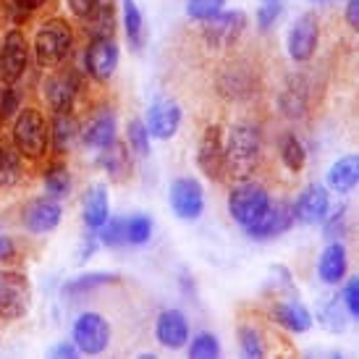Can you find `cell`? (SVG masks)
Segmentation results:
<instances>
[{
    "mask_svg": "<svg viewBox=\"0 0 359 359\" xmlns=\"http://www.w3.org/2000/svg\"><path fill=\"white\" fill-rule=\"evenodd\" d=\"M262 152V134L255 123H233L223 140V170L233 181H247L255 173Z\"/></svg>",
    "mask_w": 359,
    "mask_h": 359,
    "instance_id": "1",
    "label": "cell"
},
{
    "mask_svg": "<svg viewBox=\"0 0 359 359\" xmlns=\"http://www.w3.org/2000/svg\"><path fill=\"white\" fill-rule=\"evenodd\" d=\"M74 48V32L63 19H50L45 21L32 42L34 50V60L40 69H58L63 66V60L71 55Z\"/></svg>",
    "mask_w": 359,
    "mask_h": 359,
    "instance_id": "2",
    "label": "cell"
},
{
    "mask_svg": "<svg viewBox=\"0 0 359 359\" xmlns=\"http://www.w3.org/2000/svg\"><path fill=\"white\" fill-rule=\"evenodd\" d=\"M13 144L29 160H40L50 147V126L40 110L21 108L13 121Z\"/></svg>",
    "mask_w": 359,
    "mask_h": 359,
    "instance_id": "3",
    "label": "cell"
},
{
    "mask_svg": "<svg viewBox=\"0 0 359 359\" xmlns=\"http://www.w3.org/2000/svg\"><path fill=\"white\" fill-rule=\"evenodd\" d=\"M32 309V283L19 270H0V318L21 320Z\"/></svg>",
    "mask_w": 359,
    "mask_h": 359,
    "instance_id": "4",
    "label": "cell"
},
{
    "mask_svg": "<svg viewBox=\"0 0 359 359\" xmlns=\"http://www.w3.org/2000/svg\"><path fill=\"white\" fill-rule=\"evenodd\" d=\"M270 208V194L259 184H250V181H239L236 189H231L229 194V210L231 218L239 223L241 229H250L252 223H257L265 210Z\"/></svg>",
    "mask_w": 359,
    "mask_h": 359,
    "instance_id": "5",
    "label": "cell"
},
{
    "mask_svg": "<svg viewBox=\"0 0 359 359\" xmlns=\"http://www.w3.org/2000/svg\"><path fill=\"white\" fill-rule=\"evenodd\" d=\"M71 341L76 344V349L87 357H97L108 349L110 344V325L108 320L97 312H81L74 328H71Z\"/></svg>",
    "mask_w": 359,
    "mask_h": 359,
    "instance_id": "6",
    "label": "cell"
},
{
    "mask_svg": "<svg viewBox=\"0 0 359 359\" xmlns=\"http://www.w3.org/2000/svg\"><path fill=\"white\" fill-rule=\"evenodd\" d=\"M247 29V13L239 8L220 11L212 19L202 21V37L210 48H231Z\"/></svg>",
    "mask_w": 359,
    "mask_h": 359,
    "instance_id": "7",
    "label": "cell"
},
{
    "mask_svg": "<svg viewBox=\"0 0 359 359\" xmlns=\"http://www.w3.org/2000/svg\"><path fill=\"white\" fill-rule=\"evenodd\" d=\"M29 63V42L21 29H8L0 42V81L16 84Z\"/></svg>",
    "mask_w": 359,
    "mask_h": 359,
    "instance_id": "8",
    "label": "cell"
},
{
    "mask_svg": "<svg viewBox=\"0 0 359 359\" xmlns=\"http://www.w3.org/2000/svg\"><path fill=\"white\" fill-rule=\"evenodd\" d=\"M320 42V24L315 13H302L299 19L291 24L289 40H286V50H289L294 63H307Z\"/></svg>",
    "mask_w": 359,
    "mask_h": 359,
    "instance_id": "9",
    "label": "cell"
},
{
    "mask_svg": "<svg viewBox=\"0 0 359 359\" xmlns=\"http://www.w3.org/2000/svg\"><path fill=\"white\" fill-rule=\"evenodd\" d=\"M170 210L176 212V218L181 220H197L205 212V191L197 179H176L170 184Z\"/></svg>",
    "mask_w": 359,
    "mask_h": 359,
    "instance_id": "10",
    "label": "cell"
},
{
    "mask_svg": "<svg viewBox=\"0 0 359 359\" xmlns=\"http://www.w3.org/2000/svg\"><path fill=\"white\" fill-rule=\"evenodd\" d=\"M294 226V210H291L289 200H270V208L265 210V215L252 223L247 231V236L257 241H268V239H278L286 231Z\"/></svg>",
    "mask_w": 359,
    "mask_h": 359,
    "instance_id": "11",
    "label": "cell"
},
{
    "mask_svg": "<svg viewBox=\"0 0 359 359\" xmlns=\"http://www.w3.org/2000/svg\"><path fill=\"white\" fill-rule=\"evenodd\" d=\"M118 45L108 40V37H100V40H92L87 45V50H84V69H87V74L95 81L105 84L116 74V69H118Z\"/></svg>",
    "mask_w": 359,
    "mask_h": 359,
    "instance_id": "12",
    "label": "cell"
},
{
    "mask_svg": "<svg viewBox=\"0 0 359 359\" xmlns=\"http://www.w3.org/2000/svg\"><path fill=\"white\" fill-rule=\"evenodd\" d=\"M291 210H294V223H302V226H318V223H323L330 210L328 187L309 184L307 189L291 202Z\"/></svg>",
    "mask_w": 359,
    "mask_h": 359,
    "instance_id": "13",
    "label": "cell"
},
{
    "mask_svg": "<svg viewBox=\"0 0 359 359\" xmlns=\"http://www.w3.org/2000/svg\"><path fill=\"white\" fill-rule=\"evenodd\" d=\"M79 95V74L71 69L55 71L45 81V100L53 108V113H71Z\"/></svg>",
    "mask_w": 359,
    "mask_h": 359,
    "instance_id": "14",
    "label": "cell"
},
{
    "mask_svg": "<svg viewBox=\"0 0 359 359\" xmlns=\"http://www.w3.org/2000/svg\"><path fill=\"white\" fill-rule=\"evenodd\" d=\"M197 165L208 179L218 181L226 170H223V131L220 126L210 123L202 131L200 147H197Z\"/></svg>",
    "mask_w": 359,
    "mask_h": 359,
    "instance_id": "15",
    "label": "cell"
},
{
    "mask_svg": "<svg viewBox=\"0 0 359 359\" xmlns=\"http://www.w3.org/2000/svg\"><path fill=\"white\" fill-rule=\"evenodd\" d=\"M144 126H147L150 137H155V140H163V142L173 140L181 126V108L173 100L155 102V105H150V110H147Z\"/></svg>",
    "mask_w": 359,
    "mask_h": 359,
    "instance_id": "16",
    "label": "cell"
},
{
    "mask_svg": "<svg viewBox=\"0 0 359 359\" xmlns=\"http://www.w3.org/2000/svg\"><path fill=\"white\" fill-rule=\"evenodd\" d=\"M155 339L165 349H181L189 341V323L181 309H165L158 315L155 323Z\"/></svg>",
    "mask_w": 359,
    "mask_h": 359,
    "instance_id": "17",
    "label": "cell"
},
{
    "mask_svg": "<svg viewBox=\"0 0 359 359\" xmlns=\"http://www.w3.org/2000/svg\"><path fill=\"white\" fill-rule=\"evenodd\" d=\"M79 140L92 147V150H102L105 144L116 140V113L108 108H100L97 113H92L90 118L81 126Z\"/></svg>",
    "mask_w": 359,
    "mask_h": 359,
    "instance_id": "18",
    "label": "cell"
},
{
    "mask_svg": "<svg viewBox=\"0 0 359 359\" xmlns=\"http://www.w3.org/2000/svg\"><path fill=\"white\" fill-rule=\"evenodd\" d=\"M60 218H63V210H60L55 197H40V200H32L27 212H24V226L32 233H50L53 229H58Z\"/></svg>",
    "mask_w": 359,
    "mask_h": 359,
    "instance_id": "19",
    "label": "cell"
},
{
    "mask_svg": "<svg viewBox=\"0 0 359 359\" xmlns=\"http://www.w3.org/2000/svg\"><path fill=\"white\" fill-rule=\"evenodd\" d=\"M349 273V257H346V247L341 244L339 239L330 241L328 247L323 250L318 259V276L325 286H336L341 280L346 278Z\"/></svg>",
    "mask_w": 359,
    "mask_h": 359,
    "instance_id": "20",
    "label": "cell"
},
{
    "mask_svg": "<svg viewBox=\"0 0 359 359\" xmlns=\"http://www.w3.org/2000/svg\"><path fill=\"white\" fill-rule=\"evenodd\" d=\"M270 318L276 320L280 328L289 330V333H307L312 328V312L299 299L278 302L276 307L270 309Z\"/></svg>",
    "mask_w": 359,
    "mask_h": 359,
    "instance_id": "21",
    "label": "cell"
},
{
    "mask_svg": "<svg viewBox=\"0 0 359 359\" xmlns=\"http://www.w3.org/2000/svg\"><path fill=\"white\" fill-rule=\"evenodd\" d=\"M100 152V158L97 163L102 165V170L108 173L113 181H126L131 176V155H129V147L123 144V142L113 140L110 144H105Z\"/></svg>",
    "mask_w": 359,
    "mask_h": 359,
    "instance_id": "22",
    "label": "cell"
},
{
    "mask_svg": "<svg viewBox=\"0 0 359 359\" xmlns=\"http://www.w3.org/2000/svg\"><path fill=\"white\" fill-rule=\"evenodd\" d=\"M110 215V197L102 184H95L81 200V218L90 231H97Z\"/></svg>",
    "mask_w": 359,
    "mask_h": 359,
    "instance_id": "23",
    "label": "cell"
},
{
    "mask_svg": "<svg viewBox=\"0 0 359 359\" xmlns=\"http://www.w3.org/2000/svg\"><path fill=\"white\" fill-rule=\"evenodd\" d=\"M359 181V158L357 155H344L328 168L325 184L328 189L339 191V194H349Z\"/></svg>",
    "mask_w": 359,
    "mask_h": 359,
    "instance_id": "24",
    "label": "cell"
},
{
    "mask_svg": "<svg viewBox=\"0 0 359 359\" xmlns=\"http://www.w3.org/2000/svg\"><path fill=\"white\" fill-rule=\"evenodd\" d=\"M79 134H81V126H79V121L74 118V113H55L53 126H50L53 150L58 152V155L71 152V147L79 140Z\"/></svg>",
    "mask_w": 359,
    "mask_h": 359,
    "instance_id": "25",
    "label": "cell"
},
{
    "mask_svg": "<svg viewBox=\"0 0 359 359\" xmlns=\"http://www.w3.org/2000/svg\"><path fill=\"white\" fill-rule=\"evenodd\" d=\"M307 100H309L307 81L302 79V76H297V79H291L289 84L283 87V92H280V97H278V108L286 118L297 121L307 113Z\"/></svg>",
    "mask_w": 359,
    "mask_h": 359,
    "instance_id": "26",
    "label": "cell"
},
{
    "mask_svg": "<svg viewBox=\"0 0 359 359\" xmlns=\"http://www.w3.org/2000/svg\"><path fill=\"white\" fill-rule=\"evenodd\" d=\"M218 90L226 95V97H247L252 90H255V79L247 69L241 66H229V69L220 74L218 79Z\"/></svg>",
    "mask_w": 359,
    "mask_h": 359,
    "instance_id": "27",
    "label": "cell"
},
{
    "mask_svg": "<svg viewBox=\"0 0 359 359\" xmlns=\"http://www.w3.org/2000/svg\"><path fill=\"white\" fill-rule=\"evenodd\" d=\"M21 181V152L16 144L0 140V189L16 187Z\"/></svg>",
    "mask_w": 359,
    "mask_h": 359,
    "instance_id": "28",
    "label": "cell"
},
{
    "mask_svg": "<svg viewBox=\"0 0 359 359\" xmlns=\"http://www.w3.org/2000/svg\"><path fill=\"white\" fill-rule=\"evenodd\" d=\"M84 27H87V34H90L92 40H100V37H108L113 40V32H116V11H113V3L108 0H102L97 11L92 13L90 19L81 21Z\"/></svg>",
    "mask_w": 359,
    "mask_h": 359,
    "instance_id": "29",
    "label": "cell"
},
{
    "mask_svg": "<svg viewBox=\"0 0 359 359\" xmlns=\"http://www.w3.org/2000/svg\"><path fill=\"white\" fill-rule=\"evenodd\" d=\"M278 152H280L283 165H286L291 173H299V170L304 168V163H307V150H304V144H302V140L294 131H286L278 140Z\"/></svg>",
    "mask_w": 359,
    "mask_h": 359,
    "instance_id": "30",
    "label": "cell"
},
{
    "mask_svg": "<svg viewBox=\"0 0 359 359\" xmlns=\"http://www.w3.org/2000/svg\"><path fill=\"white\" fill-rule=\"evenodd\" d=\"M108 283H118V276L116 273H84L79 278L69 280L66 286H63V294H69V297H76V294H90V291L100 289V286H108Z\"/></svg>",
    "mask_w": 359,
    "mask_h": 359,
    "instance_id": "31",
    "label": "cell"
},
{
    "mask_svg": "<svg viewBox=\"0 0 359 359\" xmlns=\"http://www.w3.org/2000/svg\"><path fill=\"white\" fill-rule=\"evenodd\" d=\"M121 8H123V29H126V37H129L131 48L140 50L142 29H144V16H142L137 0H121Z\"/></svg>",
    "mask_w": 359,
    "mask_h": 359,
    "instance_id": "32",
    "label": "cell"
},
{
    "mask_svg": "<svg viewBox=\"0 0 359 359\" xmlns=\"http://www.w3.org/2000/svg\"><path fill=\"white\" fill-rule=\"evenodd\" d=\"M42 181H45L48 194L55 197V200L66 197V194L71 191V173H69V168H66V165H60V163H55V165H50V168L45 170Z\"/></svg>",
    "mask_w": 359,
    "mask_h": 359,
    "instance_id": "33",
    "label": "cell"
},
{
    "mask_svg": "<svg viewBox=\"0 0 359 359\" xmlns=\"http://www.w3.org/2000/svg\"><path fill=\"white\" fill-rule=\"evenodd\" d=\"M318 320L323 328L328 330H344L346 328V320H349V315H346V309L341 307L339 299H328L323 302L318 307Z\"/></svg>",
    "mask_w": 359,
    "mask_h": 359,
    "instance_id": "34",
    "label": "cell"
},
{
    "mask_svg": "<svg viewBox=\"0 0 359 359\" xmlns=\"http://www.w3.org/2000/svg\"><path fill=\"white\" fill-rule=\"evenodd\" d=\"M152 236V218L150 215H131L126 218V244L142 247Z\"/></svg>",
    "mask_w": 359,
    "mask_h": 359,
    "instance_id": "35",
    "label": "cell"
},
{
    "mask_svg": "<svg viewBox=\"0 0 359 359\" xmlns=\"http://www.w3.org/2000/svg\"><path fill=\"white\" fill-rule=\"evenodd\" d=\"M95 233H97V241L105 247H123L126 244V218H108Z\"/></svg>",
    "mask_w": 359,
    "mask_h": 359,
    "instance_id": "36",
    "label": "cell"
},
{
    "mask_svg": "<svg viewBox=\"0 0 359 359\" xmlns=\"http://www.w3.org/2000/svg\"><path fill=\"white\" fill-rule=\"evenodd\" d=\"M126 142H129V147L137 155H150V131L144 126V121L142 118H131L129 126H126Z\"/></svg>",
    "mask_w": 359,
    "mask_h": 359,
    "instance_id": "37",
    "label": "cell"
},
{
    "mask_svg": "<svg viewBox=\"0 0 359 359\" xmlns=\"http://www.w3.org/2000/svg\"><path fill=\"white\" fill-rule=\"evenodd\" d=\"M189 357L194 359H218L220 357V344L212 333H200L194 336L189 344Z\"/></svg>",
    "mask_w": 359,
    "mask_h": 359,
    "instance_id": "38",
    "label": "cell"
},
{
    "mask_svg": "<svg viewBox=\"0 0 359 359\" xmlns=\"http://www.w3.org/2000/svg\"><path fill=\"white\" fill-rule=\"evenodd\" d=\"M239 346L244 357H252V359L265 357V344H262L257 330L250 328V325H241L239 328Z\"/></svg>",
    "mask_w": 359,
    "mask_h": 359,
    "instance_id": "39",
    "label": "cell"
},
{
    "mask_svg": "<svg viewBox=\"0 0 359 359\" xmlns=\"http://www.w3.org/2000/svg\"><path fill=\"white\" fill-rule=\"evenodd\" d=\"M21 110V95L13 84H0V121L13 118Z\"/></svg>",
    "mask_w": 359,
    "mask_h": 359,
    "instance_id": "40",
    "label": "cell"
},
{
    "mask_svg": "<svg viewBox=\"0 0 359 359\" xmlns=\"http://www.w3.org/2000/svg\"><path fill=\"white\" fill-rule=\"evenodd\" d=\"M223 11V0H187V13L194 21H208Z\"/></svg>",
    "mask_w": 359,
    "mask_h": 359,
    "instance_id": "41",
    "label": "cell"
},
{
    "mask_svg": "<svg viewBox=\"0 0 359 359\" xmlns=\"http://www.w3.org/2000/svg\"><path fill=\"white\" fill-rule=\"evenodd\" d=\"M283 13V0H259L257 6V27L262 32L273 29V24Z\"/></svg>",
    "mask_w": 359,
    "mask_h": 359,
    "instance_id": "42",
    "label": "cell"
},
{
    "mask_svg": "<svg viewBox=\"0 0 359 359\" xmlns=\"http://www.w3.org/2000/svg\"><path fill=\"white\" fill-rule=\"evenodd\" d=\"M325 236H328L330 241H336L346 231V205H339L336 208V212H330L328 210V215H325Z\"/></svg>",
    "mask_w": 359,
    "mask_h": 359,
    "instance_id": "43",
    "label": "cell"
},
{
    "mask_svg": "<svg viewBox=\"0 0 359 359\" xmlns=\"http://www.w3.org/2000/svg\"><path fill=\"white\" fill-rule=\"evenodd\" d=\"M341 302H344V307H346V315L357 320L359 318V280L357 278L346 280L344 294H341Z\"/></svg>",
    "mask_w": 359,
    "mask_h": 359,
    "instance_id": "44",
    "label": "cell"
},
{
    "mask_svg": "<svg viewBox=\"0 0 359 359\" xmlns=\"http://www.w3.org/2000/svg\"><path fill=\"white\" fill-rule=\"evenodd\" d=\"M102 0H66V6H69V11L76 16L79 21L90 19L92 13L97 11V6H100Z\"/></svg>",
    "mask_w": 359,
    "mask_h": 359,
    "instance_id": "45",
    "label": "cell"
},
{
    "mask_svg": "<svg viewBox=\"0 0 359 359\" xmlns=\"http://www.w3.org/2000/svg\"><path fill=\"white\" fill-rule=\"evenodd\" d=\"M79 354V349H76V344L74 341H60V344H55L50 349V357H66V359H71V357H76Z\"/></svg>",
    "mask_w": 359,
    "mask_h": 359,
    "instance_id": "46",
    "label": "cell"
},
{
    "mask_svg": "<svg viewBox=\"0 0 359 359\" xmlns=\"http://www.w3.org/2000/svg\"><path fill=\"white\" fill-rule=\"evenodd\" d=\"M346 24L351 29H359V0H346Z\"/></svg>",
    "mask_w": 359,
    "mask_h": 359,
    "instance_id": "47",
    "label": "cell"
},
{
    "mask_svg": "<svg viewBox=\"0 0 359 359\" xmlns=\"http://www.w3.org/2000/svg\"><path fill=\"white\" fill-rule=\"evenodd\" d=\"M13 255H16V244H13V239L6 236V233H0V259H11Z\"/></svg>",
    "mask_w": 359,
    "mask_h": 359,
    "instance_id": "48",
    "label": "cell"
},
{
    "mask_svg": "<svg viewBox=\"0 0 359 359\" xmlns=\"http://www.w3.org/2000/svg\"><path fill=\"white\" fill-rule=\"evenodd\" d=\"M48 0H13V6L21 11V13H32V11L42 8Z\"/></svg>",
    "mask_w": 359,
    "mask_h": 359,
    "instance_id": "49",
    "label": "cell"
},
{
    "mask_svg": "<svg viewBox=\"0 0 359 359\" xmlns=\"http://www.w3.org/2000/svg\"><path fill=\"white\" fill-rule=\"evenodd\" d=\"M97 244H100V241L95 239V236H90V239H87V244H84V247H81V262H84V259H90L92 257V252L97 250Z\"/></svg>",
    "mask_w": 359,
    "mask_h": 359,
    "instance_id": "50",
    "label": "cell"
},
{
    "mask_svg": "<svg viewBox=\"0 0 359 359\" xmlns=\"http://www.w3.org/2000/svg\"><path fill=\"white\" fill-rule=\"evenodd\" d=\"M312 3H330V0H312Z\"/></svg>",
    "mask_w": 359,
    "mask_h": 359,
    "instance_id": "51",
    "label": "cell"
}]
</instances>
